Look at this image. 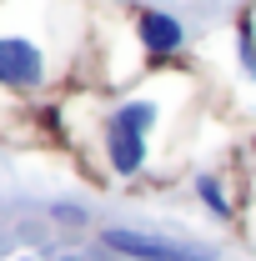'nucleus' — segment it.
<instances>
[{"label":"nucleus","instance_id":"4","mask_svg":"<svg viewBox=\"0 0 256 261\" xmlns=\"http://www.w3.org/2000/svg\"><path fill=\"white\" fill-rule=\"evenodd\" d=\"M106 156H111V171H116V176H136L141 161H146V136L106 126Z\"/></svg>","mask_w":256,"mask_h":261},{"label":"nucleus","instance_id":"6","mask_svg":"<svg viewBox=\"0 0 256 261\" xmlns=\"http://www.w3.org/2000/svg\"><path fill=\"white\" fill-rule=\"evenodd\" d=\"M196 196H201L221 221H231V201H226V191H221V181H216V176H201V181H196Z\"/></svg>","mask_w":256,"mask_h":261},{"label":"nucleus","instance_id":"1","mask_svg":"<svg viewBox=\"0 0 256 261\" xmlns=\"http://www.w3.org/2000/svg\"><path fill=\"white\" fill-rule=\"evenodd\" d=\"M106 246L136 261H216L211 246H196V241H171V236H151V231H131V226H111L106 231Z\"/></svg>","mask_w":256,"mask_h":261},{"label":"nucleus","instance_id":"8","mask_svg":"<svg viewBox=\"0 0 256 261\" xmlns=\"http://www.w3.org/2000/svg\"><path fill=\"white\" fill-rule=\"evenodd\" d=\"M56 216L70 221V226H81V221H86V211H81V206H56Z\"/></svg>","mask_w":256,"mask_h":261},{"label":"nucleus","instance_id":"3","mask_svg":"<svg viewBox=\"0 0 256 261\" xmlns=\"http://www.w3.org/2000/svg\"><path fill=\"white\" fill-rule=\"evenodd\" d=\"M136 35H141V45L151 56H176L186 45V25L176 15H166V10H141L136 15Z\"/></svg>","mask_w":256,"mask_h":261},{"label":"nucleus","instance_id":"7","mask_svg":"<svg viewBox=\"0 0 256 261\" xmlns=\"http://www.w3.org/2000/svg\"><path fill=\"white\" fill-rule=\"evenodd\" d=\"M241 70L256 75V40H251V25H241Z\"/></svg>","mask_w":256,"mask_h":261},{"label":"nucleus","instance_id":"2","mask_svg":"<svg viewBox=\"0 0 256 261\" xmlns=\"http://www.w3.org/2000/svg\"><path fill=\"white\" fill-rule=\"evenodd\" d=\"M0 81L5 86H40L45 81V56L40 45L25 40V35H0Z\"/></svg>","mask_w":256,"mask_h":261},{"label":"nucleus","instance_id":"5","mask_svg":"<svg viewBox=\"0 0 256 261\" xmlns=\"http://www.w3.org/2000/svg\"><path fill=\"white\" fill-rule=\"evenodd\" d=\"M111 126L146 136V130L156 126V100H126V106H116V111H111Z\"/></svg>","mask_w":256,"mask_h":261}]
</instances>
